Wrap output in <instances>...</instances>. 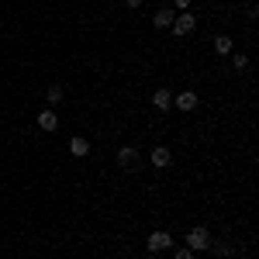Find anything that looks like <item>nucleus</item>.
<instances>
[{
  "instance_id": "nucleus-4",
  "label": "nucleus",
  "mask_w": 259,
  "mask_h": 259,
  "mask_svg": "<svg viewBox=\"0 0 259 259\" xmlns=\"http://www.w3.org/2000/svg\"><path fill=\"white\" fill-rule=\"evenodd\" d=\"M149 159H152V166H156V169H166V166H169V162H173V152H169V149H166V145H156V149H152V156H149Z\"/></svg>"
},
{
  "instance_id": "nucleus-15",
  "label": "nucleus",
  "mask_w": 259,
  "mask_h": 259,
  "mask_svg": "<svg viewBox=\"0 0 259 259\" xmlns=\"http://www.w3.org/2000/svg\"><path fill=\"white\" fill-rule=\"evenodd\" d=\"M173 7H177V11H187V7H190V0H173Z\"/></svg>"
},
{
  "instance_id": "nucleus-12",
  "label": "nucleus",
  "mask_w": 259,
  "mask_h": 259,
  "mask_svg": "<svg viewBox=\"0 0 259 259\" xmlns=\"http://www.w3.org/2000/svg\"><path fill=\"white\" fill-rule=\"evenodd\" d=\"M45 100H49V104H59V100H62V87H59V83H52V87L45 90Z\"/></svg>"
},
{
  "instance_id": "nucleus-14",
  "label": "nucleus",
  "mask_w": 259,
  "mask_h": 259,
  "mask_svg": "<svg viewBox=\"0 0 259 259\" xmlns=\"http://www.w3.org/2000/svg\"><path fill=\"white\" fill-rule=\"evenodd\" d=\"M173 259H194V252H190V249L183 245V249H177V256H173Z\"/></svg>"
},
{
  "instance_id": "nucleus-11",
  "label": "nucleus",
  "mask_w": 259,
  "mask_h": 259,
  "mask_svg": "<svg viewBox=\"0 0 259 259\" xmlns=\"http://www.w3.org/2000/svg\"><path fill=\"white\" fill-rule=\"evenodd\" d=\"M173 18H177V14H173V7H162V11H156V28H169V24H173Z\"/></svg>"
},
{
  "instance_id": "nucleus-6",
  "label": "nucleus",
  "mask_w": 259,
  "mask_h": 259,
  "mask_svg": "<svg viewBox=\"0 0 259 259\" xmlns=\"http://www.w3.org/2000/svg\"><path fill=\"white\" fill-rule=\"evenodd\" d=\"M152 104H156V111H169V107H173V94L159 87V90L152 94Z\"/></svg>"
},
{
  "instance_id": "nucleus-10",
  "label": "nucleus",
  "mask_w": 259,
  "mask_h": 259,
  "mask_svg": "<svg viewBox=\"0 0 259 259\" xmlns=\"http://www.w3.org/2000/svg\"><path fill=\"white\" fill-rule=\"evenodd\" d=\"M214 52H218V56H232V52H235V41L228 38V35H218V38H214Z\"/></svg>"
},
{
  "instance_id": "nucleus-13",
  "label": "nucleus",
  "mask_w": 259,
  "mask_h": 259,
  "mask_svg": "<svg viewBox=\"0 0 259 259\" xmlns=\"http://www.w3.org/2000/svg\"><path fill=\"white\" fill-rule=\"evenodd\" d=\"M232 62H235V69H249V56H242V52H235Z\"/></svg>"
},
{
  "instance_id": "nucleus-5",
  "label": "nucleus",
  "mask_w": 259,
  "mask_h": 259,
  "mask_svg": "<svg viewBox=\"0 0 259 259\" xmlns=\"http://www.w3.org/2000/svg\"><path fill=\"white\" fill-rule=\"evenodd\" d=\"M173 107H180V111H194V107H197V94H194V90L177 94V97H173Z\"/></svg>"
},
{
  "instance_id": "nucleus-9",
  "label": "nucleus",
  "mask_w": 259,
  "mask_h": 259,
  "mask_svg": "<svg viewBox=\"0 0 259 259\" xmlns=\"http://www.w3.org/2000/svg\"><path fill=\"white\" fill-rule=\"evenodd\" d=\"M38 128L41 132H56V128H59V118H56L52 111H41L38 114Z\"/></svg>"
},
{
  "instance_id": "nucleus-2",
  "label": "nucleus",
  "mask_w": 259,
  "mask_h": 259,
  "mask_svg": "<svg viewBox=\"0 0 259 259\" xmlns=\"http://www.w3.org/2000/svg\"><path fill=\"white\" fill-rule=\"evenodd\" d=\"M194 28H197V18H194L190 11H180L177 18H173V24H169V31H173L177 38H183V35H190Z\"/></svg>"
},
{
  "instance_id": "nucleus-7",
  "label": "nucleus",
  "mask_w": 259,
  "mask_h": 259,
  "mask_svg": "<svg viewBox=\"0 0 259 259\" xmlns=\"http://www.w3.org/2000/svg\"><path fill=\"white\" fill-rule=\"evenodd\" d=\"M118 162L128 169V166H135L139 162V149H132V145H124V149H118Z\"/></svg>"
},
{
  "instance_id": "nucleus-16",
  "label": "nucleus",
  "mask_w": 259,
  "mask_h": 259,
  "mask_svg": "<svg viewBox=\"0 0 259 259\" xmlns=\"http://www.w3.org/2000/svg\"><path fill=\"white\" fill-rule=\"evenodd\" d=\"M124 4H128V7H142L145 0H124Z\"/></svg>"
},
{
  "instance_id": "nucleus-8",
  "label": "nucleus",
  "mask_w": 259,
  "mask_h": 259,
  "mask_svg": "<svg viewBox=\"0 0 259 259\" xmlns=\"http://www.w3.org/2000/svg\"><path fill=\"white\" fill-rule=\"evenodd\" d=\"M69 152H73V156H87V152H90V142L83 139V135H73V139H69Z\"/></svg>"
},
{
  "instance_id": "nucleus-3",
  "label": "nucleus",
  "mask_w": 259,
  "mask_h": 259,
  "mask_svg": "<svg viewBox=\"0 0 259 259\" xmlns=\"http://www.w3.org/2000/svg\"><path fill=\"white\" fill-rule=\"evenodd\" d=\"M145 249L149 252H166V249H173V235L169 232H152L149 242H145Z\"/></svg>"
},
{
  "instance_id": "nucleus-1",
  "label": "nucleus",
  "mask_w": 259,
  "mask_h": 259,
  "mask_svg": "<svg viewBox=\"0 0 259 259\" xmlns=\"http://www.w3.org/2000/svg\"><path fill=\"white\" fill-rule=\"evenodd\" d=\"M187 249H190V252H204V249H211V232H207L204 225L190 228V232H187Z\"/></svg>"
}]
</instances>
